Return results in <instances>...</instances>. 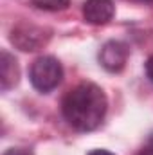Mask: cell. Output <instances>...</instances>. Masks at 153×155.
<instances>
[{
    "instance_id": "6da1fadb",
    "label": "cell",
    "mask_w": 153,
    "mask_h": 155,
    "mask_svg": "<svg viewBox=\"0 0 153 155\" xmlns=\"http://www.w3.org/2000/svg\"><path fill=\"white\" fill-rule=\"evenodd\" d=\"M106 96L96 83H79L67 92L61 103V112L67 123L77 132L96 130L106 114Z\"/></svg>"
},
{
    "instance_id": "7a4b0ae2",
    "label": "cell",
    "mask_w": 153,
    "mask_h": 155,
    "mask_svg": "<svg viewBox=\"0 0 153 155\" xmlns=\"http://www.w3.org/2000/svg\"><path fill=\"white\" fill-rule=\"evenodd\" d=\"M61 78H63V69L54 56L36 58L29 71V79L33 87L40 92H50L52 88H56L61 83Z\"/></svg>"
},
{
    "instance_id": "3957f363",
    "label": "cell",
    "mask_w": 153,
    "mask_h": 155,
    "mask_svg": "<svg viewBox=\"0 0 153 155\" xmlns=\"http://www.w3.org/2000/svg\"><path fill=\"white\" fill-rule=\"evenodd\" d=\"M49 38H50V31L49 29L34 25V24H27V22H20L18 25H15L11 29L13 45L18 47L20 51H25V52L40 51L41 47L47 45Z\"/></svg>"
},
{
    "instance_id": "277c9868",
    "label": "cell",
    "mask_w": 153,
    "mask_h": 155,
    "mask_svg": "<svg viewBox=\"0 0 153 155\" xmlns=\"http://www.w3.org/2000/svg\"><path fill=\"white\" fill-rule=\"evenodd\" d=\"M128 56H130V49L126 43L119 40H110L99 51V63L108 72H121L126 67Z\"/></svg>"
},
{
    "instance_id": "5b68a950",
    "label": "cell",
    "mask_w": 153,
    "mask_h": 155,
    "mask_svg": "<svg viewBox=\"0 0 153 155\" xmlns=\"http://www.w3.org/2000/svg\"><path fill=\"white\" fill-rule=\"evenodd\" d=\"M114 0H86L83 4V18L92 25H105L114 18Z\"/></svg>"
},
{
    "instance_id": "8992f818",
    "label": "cell",
    "mask_w": 153,
    "mask_h": 155,
    "mask_svg": "<svg viewBox=\"0 0 153 155\" xmlns=\"http://www.w3.org/2000/svg\"><path fill=\"white\" fill-rule=\"evenodd\" d=\"M20 79V69H18V61L13 54H9L7 51L0 52V88L5 92L9 88H13Z\"/></svg>"
},
{
    "instance_id": "52a82bcc",
    "label": "cell",
    "mask_w": 153,
    "mask_h": 155,
    "mask_svg": "<svg viewBox=\"0 0 153 155\" xmlns=\"http://www.w3.org/2000/svg\"><path fill=\"white\" fill-rule=\"evenodd\" d=\"M33 5L36 9H41V11H63L69 7L70 0H31Z\"/></svg>"
},
{
    "instance_id": "ba28073f",
    "label": "cell",
    "mask_w": 153,
    "mask_h": 155,
    "mask_svg": "<svg viewBox=\"0 0 153 155\" xmlns=\"http://www.w3.org/2000/svg\"><path fill=\"white\" fill-rule=\"evenodd\" d=\"M4 155H33V152L29 148H9L4 152Z\"/></svg>"
},
{
    "instance_id": "9c48e42d",
    "label": "cell",
    "mask_w": 153,
    "mask_h": 155,
    "mask_svg": "<svg viewBox=\"0 0 153 155\" xmlns=\"http://www.w3.org/2000/svg\"><path fill=\"white\" fill-rule=\"evenodd\" d=\"M146 74L153 81V54L148 58V61H146Z\"/></svg>"
},
{
    "instance_id": "30bf717a",
    "label": "cell",
    "mask_w": 153,
    "mask_h": 155,
    "mask_svg": "<svg viewBox=\"0 0 153 155\" xmlns=\"http://www.w3.org/2000/svg\"><path fill=\"white\" fill-rule=\"evenodd\" d=\"M137 155H153V143L150 144V146H146V148H142V150H141V152H139Z\"/></svg>"
},
{
    "instance_id": "8fae6325",
    "label": "cell",
    "mask_w": 153,
    "mask_h": 155,
    "mask_svg": "<svg viewBox=\"0 0 153 155\" xmlns=\"http://www.w3.org/2000/svg\"><path fill=\"white\" fill-rule=\"evenodd\" d=\"M88 155H115V153L108 152V150H92Z\"/></svg>"
},
{
    "instance_id": "7c38bea8",
    "label": "cell",
    "mask_w": 153,
    "mask_h": 155,
    "mask_svg": "<svg viewBox=\"0 0 153 155\" xmlns=\"http://www.w3.org/2000/svg\"><path fill=\"white\" fill-rule=\"evenodd\" d=\"M132 2H139V4H150L153 0H132Z\"/></svg>"
}]
</instances>
